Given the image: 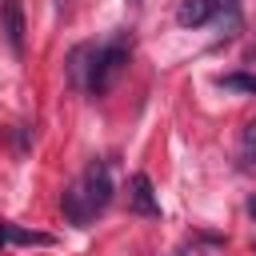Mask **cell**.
Returning a JSON list of instances; mask_svg holds the SVG:
<instances>
[{"label":"cell","mask_w":256,"mask_h":256,"mask_svg":"<svg viewBox=\"0 0 256 256\" xmlns=\"http://www.w3.org/2000/svg\"><path fill=\"white\" fill-rule=\"evenodd\" d=\"M108 200H112V172H108V164H88L84 176L64 188V200L60 204H64V216L76 228H84L96 212L108 208Z\"/></svg>","instance_id":"1"},{"label":"cell","mask_w":256,"mask_h":256,"mask_svg":"<svg viewBox=\"0 0 256 256\" xmlns=\"http://www.w3.org/2000/svg\"><path fill=\"white\" fill-rule=\"evenodd\" d=\"M124 64H128V52H124V44H112V48H96V60H92V76H88V92H92V96L108 92V88L120 80Z\"/></svg>","instance_id":"2"},{"label":"cell","mask_w":256,"mask_h":256,"mask_svg":"<svg viewBox=\"0 0 256 256\" xmlns=\"http://www.w3.org/2000/svg\"><path fill=\"white\" fill-rule=\"evenodd\" d=\"M128 204H132V212H140V216H156V212H160V200H156L152 180H148L144 172H136V176L128 180Z\"/></svg>","instance_id":"3"},{"label":"cell","mask_w":256,"mask_h":256,"mask_svg":"<svg viewBox=\"0 0 256 256\" xmlns=\"http://www.w3.org/2000/svg\"><path fill=\"white\" fill-rule=\"evenodd\" d=\"M88 60H96V44H76L72 56H68V80L76 88H88V76H92V64Z\"/></svg>","instance_id":"4"},{"label":"cell","mask_w":256,"mask_h":256,"mask_svg":"<svg viewBox=\"0 0 256 256\" xmlns=\"http://www.w3.org/2000/svg\"><path fill=\"white\" fill-rule=\"evenodd\" d=\"M212 12H216V0H180L176 24H180V28H200V24L212 20Z\"/></svg>","instance_id":"5"},{"label":"cell","mask_w":256,"mask_h":256,"mask_svg":"<svg viewBox=\"0 0 256 256\" xmlns=\"http://www.w3.org/2000/svg\"><path fill=\"white\" fill-rule=\"evenodd\" d=\"M4 32L12 52H24V4L20 0H4Z\"/></svg>","instance_id":"6"},{"label":"cell","mask_w":256,"mask_h":256,"mask_svg":"<svg viewBox=\"0 0 256 256\" xmlns=\"http://www.w3.org/2000/svg\"><path fill=\"white\" fill-rule=\"evenodd\" d=\"M216 84L228 88V92H248V96H256V76H252V72H228V76H220Z\"/></svg>","instance_id":"7"},{"label":"cell","mask_w":256,"mask_h":256,"mask_svg":"<svg viewBox=\"0 0 256 256\" xmlns=\"http://www.w3.org/2000/svg\"><path fill=\"white\" fill-rule=\"evenodd\" d=\"M8 240H12V244H52V236L28 232V228H16V224H8Z\"/></svg>","instance_id":"8"},{"label":"cell","mask_w":256,"mask_h":256,"mask_svg":"<svg viewBox=\"0 0 256 256\" xmlns=\"http://www.w3.org/2000/svg\"><path fill=\"white\" fill-rule=\"evenodd\" d=\"M240 156H244V160H252V156H256V124H248V128H244V136H240Z\"/></svg>","instance_id":"9"},{"label":"cell","mask_w":256,"mask_h":256,"mask_svg":"<svg viewBox=\"0 0 256 256\" xmlns=\"http://www.w3.org/2000/svg\"><path fill=\"white\" fill-rule=\"evenodd\" d=\"M4 240H8V224L0 220V244H4Z\"/></svg>","instance_id":"10"}]
</instances>
